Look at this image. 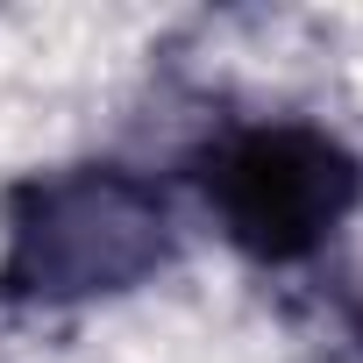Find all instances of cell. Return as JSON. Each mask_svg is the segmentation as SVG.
<instances>
[{"instance_id":"cell-1","label":"cell","mask_w":363,"mask_h":363,"mask_svg":"<svg viewBox=\"0 0 363 363\" xmlns=\"http://www.w3.org/2000/svg\"><path fill=\"white\" fill-rule=\"evenodd\" d=\"M171 207L150 178L121 164H79L43 171L8 200V264L0 292L8 299H100L128 292L150 271L171 264Z\"/></svg>"},{"instance_id":"cell-2","label":"cell","mask_w":363,"mask_h":363,"mask_svg":"<svg viewBox=\"0 0 363 363\" xmlns=\"http://www.w3.org/2000/svg\"><path fill=\"white\" fill-rule=\"evenodd\" d=\"M200 193L214 228L257 264L313 257L363 200V164L342 135L306 121H257L207 150Z\"/></svg>"}]
</instances>
